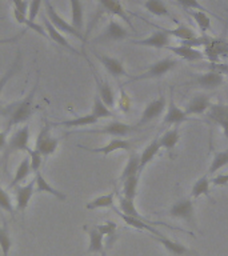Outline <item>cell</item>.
<instances>
[{"instance_id": "20", "label": "cell", "mask_w": 228, "mask_h": 256, "mask_svg": "<svg viewBox=\"0 0 228 256\" xmlns=\"http://www.w3.org/2000/svg\"><path fill=\"white\" fill-rule=\"evenodd\" d=\"M35 192H39V194H48V195L54 196L60 202H64L67 199V196L64 195L63 192H60L59 190H56L54 186L48 183L47 179L44 178V175L42 174V171L36 172L35 174Z\"/></svg>"}, {"instance_id": "36", "label": "cell", "mask_w": 228, "mask_h": 256, "mask_svg": "<svg viewBox=\"0 0 228 256\" xmlns=\"http://www.w3.org/2000/svg\"><path fill=\"white\" fill-rule=\"evenodd\" d=\"M144 8H146L150 14H152V15L171 18L170 10H168L167 6L163 3V0H146V2H144Z\"/></svg>"}, {"instance_id": "12", "label": "cell", "mask_w": 228, "mask_h": 256, "mask_svg": "<svg viewBox=\"0 0 228 256\" xmlns=\"http://www.w3.org/2000/svg\"><path fill=\"white\" fill-rule=\"evenodd\" d=\"M190 120V118L187 116V114L184 112V110L179 108L176 106L175 100H174V95H172V88L171 94H170V102L167 104V112L163 118V124L164 126H180L184 122Z\"/></svg>"}, {"instance_id": "39", "label": "cell", "mask_w": 228, "mask_h": 256, "mask_svg": "<svg viewBox=\"0 0 228 256\" xmlns=\"http://www.w3.org/2000/svg\"><path fill=\"white\" fill-rule=\"evenodd\" d=\"M12 248V236L8 228L7 222H4L3 226H0V250L3 256H8Z\"/></svg>"}, {"instance_id": "28", "label": "cell", "mask_w": 228, "mask_h": 256, "mask_svg": "<svg viewBox=\"0 0 228 256\" xmlns=\"http://www.w3.org/2000/svg\"><path fill=\"white\" fill-rule=\"evenodd\" d=\"M131 176H140V155H138L135 152H132L128 158L127 164L119 176V182H124Z\"/></svg>"}, {"instance_id": "34", "label": "cell", "mask_w": 228, "mask_h": 256, "mask_svg": "<svg viewBox=\"0 0 228 256\" xmlns=\"http://www.w3.org/2000/svg\"><path fill=\"white\" fill-rule=\"evenodd\" d=\"M180 140V131L178 127H174L171 130H167L163 135L159 138L160 147L167 150V151H172L174 148L178 146Z\"/></svg>"}, {"instance_id": "19", "label": "cell", "mask_w": 228, "mask_h": 256, "mask_svg": "<svg viewBox=\"0 0 228 256\" xmlns=\"http://www.w3.org/2000/svg\"><path fill=\"white\" fill-rule=\"evenodd\" d=\"M94 79H95L96 88H98V96L108 108L114 107L115 106V92L110 86V83L107 80L100 79L99 76L96 75L95 71H94Z\"/></svg>"}, {"instance_id": "25", "label": "cell", "mask_w": 228, "mask_h": 256, "mask_svg": "<svg viewBox=\"0 0 228 256\" xmlns=\"http://www.w3.org/2000/svg\"><path fill=\"white\" fill-rule=\"evenodd\" d=\"M151 238L155 240V242H158L159 244H162V246H163V247L170 252V254H172V255L183 256L190 252L186 246L178 243V242H174V240L171 239H168V238H166L164 235H160V236L151 235Z\"/></svg>"}, {"instance_id": "35", "label": "cell", "mask_w": 228, "mask_h": 256, "mask_svg": "<svg viewBox=\"0 0 228 256\" xmlns=\"http://www.w3.org/2000/svg\"><path fill=\"white\" fill-rule=\"evenodd\" d=\"M187 14L191 16L192 19L195 20V23L198 24V28L200 30V32L206 35L207 32L212 31L211 27V19L210 16L207 15V12L203 11H187Z\"/></svg>"}, {"instance_id": "26", "label": "cell", "mask_w": 228, "mask_h": 256, "mask_svg": "<svg viewBox=\"0 0 228 256\" xmlns=\"http://www.w3.org/2000/svg\"><path fill=\"white\" fill-rule=\"evenodd\" d=\"M160 150H162V147H160L159 138L152 140L151 143L144 148V151L140 154V174L144 171V168L147 167L152 160L155 159V156L159 154Z\"/></svg>"}, {"instance_id": "14", "label": "cell", "mask_w": 228, "mask_h": 256, "mask_svg": "<svg viewBox=\"0 0 228 256\" xmlns=\"http://www.w3.org/2000/svg\"><path fill=\"white\" fill-rule=\"evenodd\" d=\"M130 36V32L126 27H123L119 22L116 20H110V23L106 27L104 32L98 38L99 42H122L126 40Z\"/></svg>"}, {"instance_id": "29", "label": "cell", "mask_w": 228, "mask_h": 256, "mask_svg": "<svg viewBox=\"0 0 228 256\" xmlns=\"http://www.w3.org/2000/svg\"><path fill=\"white\" fill-rule=\"evenodd\" d=\"M210 184H211V179L208 178V175H203L202 178L196 180L194 186L191 188V196L194 199H198L200 196H207L208 199H211L214 202V199L211 198V188H210Z\"/></svg>"}, {"instance_id": "22", "label": "cell", "mask_w": 228, "mask_h": 256, "mask_svg": "<svg viewBox=\"0 0 228 256\" xmlns=\"http://www.w3.org/2000/svg\"><path fill=\"white\" fill-rule=\"evenodd\" d=\"M99 122V119H96L95 116L90 114L86 115L76 116V118H71V119L63 120V122H58V123H50L51 127H68V128H76V127H86V126H94Z\"/></svg>"}, {"instance_id": "11", "label": "cell", "mask_w": 228, "mask_h": 256, "mask_svg": "<svg viewBox=\"0 0 228 256\" xmlns=\"http://www.w3.org/2000/svg\"><path fill=\"white\" fill-rule=\"evenodd\" d=\"M42 19H43V26H44V30H46V34H47L48 39L52 40L54 43L60 46V47H63L64 50L72 52L74 55H80L79 51H78V50H76V48L74 47L70 42H68L66 35H63L62 32L58 31V30L52 26L51 22L48 20V18L44 15V14H42Z\"/></svg>"}, {"instance_id": "47", "label": "cell", "mask_w": 228, "mask_h": 256, "mask_svg": "<svg viewBox=\"0 0 228 256\" xmlns=\"http://www.w3.org/2000/svg\"><path fill=\"white\" fill-rule=\"evenodd\" d=\"M12 3V8L14 11H18L23 15H27L28 14V3L26 0H10Z\"/></svg>"}, {"instance_id": "21", "label": "cell", "mask_w": 228, "mask_h": 256, "mask_svg": "<svg viewBox=\"0 0 228 256\" xmlns=\"http://www.w3.org/2000/svg\"><path fill=\"white\" fill-rule=\"evenodd\" d=\"M195 82L204 90H214V88L220 87L223 84L224 78L220 72L208 71L204 72V74H199L196 76Z\"/></svg>"}, {"instance_id": "46", "label": "cell", "mask_w": 228, "mask_h": 256, "mask_svg": "<svg viewBox=\"0 0 228 256\" xmlns=\"http://www.w3.org/2000/svg\"><path fill=\"white\" fill-rule=\"evenodd\" d=\"M96 228L102 232V235L103 236H108V238H111V236L115 235L116 230H118V226H116L115 222H106L103 224H98Z\"/></svg>"}, {"instance_id": "43", "label": "cell", "mask_w": 228, "mask_h": 256, "mask_svg": "<svg viewBox=\"0 0 228 256\" xmlns=\"http://www.w3.org/2000/svg\"><path fill=\"white\" fill-rule=\"evenodd\" d=\"M0 210H3V211L8 212V214H12V215H14V212H15L11 196H10V194L2 187H0Z\"/></svg>"}, {"instance_id": "48", "label": "cell", "mask_w": 228, "mask_h": 256, "mask_svg": "<svg viewBox=\"0 0 228 256\" xmlns=\"http://www.w3.org/2000/svg\"><path fill=\"white\" fill-rule=\"evenodd\" d=\"M26 31L27 30H23L22 32L19 34H16V35L11 36V38H0V46H8V44H14V43H18L24 35H26Z\"/></svg>"}, {"instance_id": "40", "label": "cell", "mask_w": 228, "mask_h": 256, "mask_svg": "<svg viewBox=\"0 0 228 256\" xmlns=\"http://www.w3.org/2000/svg\"><path fill=\"white\" fill-rule=\"evenodd\" d=\"M228 164V150L226 151H219L215 152V155L212 158L211 166L208 168L207 175H214L218 171H220L222 168L226 167Z\"/></svg>"}, {"instance_id": "6", "label": "cell", "mask_w": 228, "mask_h": 256, "mask_svg": "<svg viewBox=\"0 0 228 256\" xmlns=\"http://www.w3.org/2000/svg\"><path fill=\"white\" fill-rule=\"evenodd\" d=\"M28 150H30V127L23 126L18 128L12 134L11 138H8L7 146H6V158L14 152H28Z\"/></svg>"}, {"instance_id": "2", "label": "cell", "mask_w": 228, "mask_h": 256, "mask_svg": "<svg viewBox=\"0 0 228 256\" xmlns=\"http://www.w3.org/2000/svg\"><path fill=\"white\" fill-rule=\"evenodd\" d=\"M44 15L47 16L52 26H54L58 31L62 32L63 35L75 36L76 39L82 40V42L86 40L83 32L79 31V30H76L70 22H67V20L64 19L63 16H60L59 14H58V11L55 10V7H54L48 0L44 2Z\"/></svg>"}, {"instance_id": "10", "label": "cell", "mask_w": 228, "mask_h": 256, "mask_svg": "<svg viewBox=\"0 0 228 256\" xmlns=\"http://www.w3.org/2000/svg\"><path fill=\"white\" fill-rule=\"evenodd\" d=\"M94 55L99 63L103 66V68L114 78H122V76H126V78H130V74L126 71L124 68V64L122 60L116 59V58H112V56L104 55V54H100V52H94Z\"/></svg>"}, {"instance_id": "24", "label": "cell", "mask_w": 228, "mask_h": 256, "mask_svg": "<svg viewBox=\"0 0 228 256\" xmlns=\"http://www.w3.org/2000/svg\"><path fill=\"white\" fill-rule=\"evenodd\" d=\"M20 67H22V52L18 51L15 59H14L12 64L10 66V68L4 72V75L0 76V111H3V106H2V94H3L4 88H6V86L8 84V82L18 74Z\"/></svg>"}, {"instance_id": "44", "label": "cell", "mask_w": 228, "mask_h": 256, "mask_svg": "<svg viewBox=\"0 0 228 256\" xmlns=\"http://www.w3.org/2000/svg\"><path fill=\"white\" fill-rule=\"evenodd\" d=\"M28 156H30V162H31V170L34 174L40 171V167H42V163H43V156L40 155L39 152L36 151L35 148L34 150H28Z\"/></svg>"}, {"instance_id": "30", "label": "cell", "mask_w": 228, "mask_h": 256, "mask_svg": "<svg viewBox=\"0 0 228 256\" xmlns=\"http://www.w3.org/2000/svg\"><path fill=\"white\" fill-rule=\"evenodd\" d=\"M70 7H71V24L76 30L83 32L84 8L82 0H70Z\"/></svg>"}, {"instance_id": "49", "label": "cell", "mask_w": 228, "mask_h": 256, "mask_svg": "<svg viewBox=\"0 0 228 256\" xmlns=\"http://www.w3.org/2000/svg\"><path fill=\"white\" fill-rule=\"evenodd\" d=\"M211 184L216 186V187H223L228 184V174H222L211 179Z\"/></svg>"}, {"instance_id": "4", "label": "cell", "mask_w": 228, "mask_h": 256, "mask_svg": "<svg viewBox=\"0 0 228 256\" xmlns=\"http://www.w3.org/2000/svg\"><path fill=\"white\" fill-rule=\"evenodd\" d=\"M59 147V139L51 134V124L46 123L40 130L39 135L36 138L35 150L39 152L43 158L55 154L56 150Z\"/></svg>"}, {"instance_id": "8", "label": "cell", "mask_w": 228, "mask_h": 256, "mask_svg": "<svg viewBox=\"0 0 228 256\" xmlns=\"http://www.w3.org/2000/svg\"><path fill=\"white\" fill-rule=\"evenodd\" d=\"M167 107V100H166V96L159 95L158 99H154L152 102L146 106V108L142 112V116H140L139 122L136 124V127H142V126H146L152 120L158 119L160 116L163 115L164 110Z\"/></svg>"}, {"instance_id": "9", "label": "cell", "mask_w": 228, "mask_h": 256, "mask_svg": "<svg viewBox=\"0 0 228 256\" xmlns=\"http://www.w3.org/2000/svg\"><path fill=\"white\" fill-rule=\"evenodd\" d=\"M79 148H83L84 151L91 152V154H98V155H104L108 156L114 154V152L118 151H130L132 148V143L127 139H122V138H115V139H111L106 146L98 148H88L84 147V146H78Z\"/></svg>"}, {"instance_id": "42", "label": "cell", "mask_w": 228, "mask_h": 256, "mask_svg": "<svg viewBox=\"0 0 228 256\" xmlns=\"http://www.w3.org/2000/svg\"><path fill=\"white\" fill-rule=\"evenodd\" d=\"M135 200H130L126 199L124 196L120 195L119 196V211L124 215L132 216V218H138V219H144L143 216L140 215L139 211L136 210L135 203H134Z\"/></svg>"}, {"instance_id": "16", "label": "cell", "mask_w": 228, "mask_h": 256, "mask_svg": "<svg viewBox=\"0 0 228 256\" xmlns=\"http://www.w3.org/2000/svg\"><path fill=\"white\" fill-rule=\"evenodd\" d=\"M211 96L206 94H196L192 96V99L187 103V107L184 112L190 115H203L204 112H207L211 108Z\"/></svg>"}, {"instance_id": "45", "label": "cell", "mask_w": 228, "mask_h": 256, "mask_svg": "<svg viewBox=\"0 0 228 256\" xmlns=\"http://www.w3.org/2000/svg\"><path fill=\"white\" fill-rule=\"evenodd\" d=\"M186 11H203L207 12V10L198 2V0H176Z\"/></svg>"}, {"instance_id": "50", "label": "cell", "mask_w": 228, "mask_h": 256, "mask_svg": "<svg viewBox=\"0 0 228 256\" xmlns=\"http://www.w3.org/2000/svg\"><path fill=\"white\" fill-rule=\"evenodd\" d=\"M8 132L7 130L4 131H0V150H6V146H7L8 142Z\"/></svg>"}, {"instance_id": "32", "label": "cell", "mask_w": 228, "mask_h": 256, "mask_svg": "<svg viewBox=\"0 0 228 256\" xmlns=\"http://www.w3.org/2000/svg\"><path fill=\"white\" fill-rule=\"evenodd\" d=\"M206 54H207L208 59L211 60V62H215V60L219 59V56L228 54L227 44L224 43L223 40L211 39L208 42L207 46H206Z\"/></svg>"}, {"instance_id": "41", "label": "cell", "mask_w": 228, "mask_h": 256, "mask_svg": "<svg viewBox=\"0 0 228 256\" xmlns=\"http://www.w3.org/2000/svg\"><path fill=\"white\" fill-rule=\"evenodd\" d=\"M122 183H123L122 196H124L126 199L135 200L136 195H138V187H139V176H131Z\"/></svg>"}, {"instance_id": "51", "label": "cell", "mask_w": 228, "mask_h": 256, "mask_svg": "<svg viewBox=\"0 0 228 256\" xmlns=\"http://www.w3.org/2000/svg\"><path fill=\"white\" fill-rule=\"evenodd\" d=\"M218 126H220V128L223 130V135L226 139H228V120H223V122H220L218 123Z\"/></svg>"}, {"instance_id": "37", "label": "cell", "mask_w": 228, "mask_h": 256, "mask_svg": "<svg viewBox=\"0 0 228 256\" xmlns=\"http://www.w3.org/2000/svg\"><path fill=\"white\" fill-rule=\"evenodd\" d=\"M91 114L95 116L96 119H108V118H114V112L111 111V108H108L98 95H95V98H94Z\"/></svg>"}, {"instance_id": "15", "label": "cell", "mask_w": 228, "mask_h": 256, "mask_svg": "<svg viewBox=\"0 0 228 256\" xmlns=\"http://www.w3.org/2000/svg\"><path fill=\"white\" fill-rule=\"evenodd\" d=\"M35 194V179L31 180L30 183L24 186H18L15 187V198H16V211L23 214L27 207L30 206L32 196Z\"/></svg>"}, {"instance_id": "3", "label": "cell", "mask_w": 228, "mask_h": 256, "mask_svg": "<svg viewBox=\"0 0 228 256\" xmlns=\"http://www.w3.org/2000/svg\"><path fill=\"white\" fill-rule=\"evenodd\" d=\"M176 64H178V60L174 59V58H166V59L158 60L156 63L151 64L147 68V71L142 72L140 75L132 76L131 79L128 80V83H131V82H139V80L159 79V78L164 76L170 71H172L176 67Z\"/></svg>"}, {"instance_id": "7", "label": "cell", "mask_w": 228, "mask_h": 256, "mask_svg": "<svg viewBox=\"0 0 228 256\" xmlns=\"http://www.w3.org/2000/svg\"><path fill=\"white\" fill-rule=\"evenodd\" d=\"M170 216L176 218V219H182L187 222L190 226L195 227V207H194V202L191 199H180L176 202L170 208Z\"/></svg>"}, {"instance_id": "23", "label": "cell", "mask_w": 228, "mask_h": 256, "mask_svg": "<svg viewBox=\"0 0 228 256\" xmlns=\"http://www.w3.org/2000/svg\"><path fill=\"white\" fill-rule=\"evenodd\" d=\"M84 231H87L88 236H90V244H88V254H102L104 256V244L103 239L104 236L102 235V232L94 227H84Z\"/></svg>"}, {"instance_id": "52", "label": "cell", "mask_w": 228, "mask_h": 256, "mask_svg": "<svg viewBox=\"0 0 228 256\" xmlns=\"http://www.w3.org/2000/svg\"><path fill=\"white\" fill-rule=\"evenodd\" d=\"M214 71L220 72L222 75H223V74L228 75V63L224 64V66H215V67H214Z\"/></svg>"}, {"instance_id": "18", "label": "cell", "mask_w": 228, "mask_h": 256, "mask_svg": "<svg viewBox=\"0 0 228 256\" xmlns=\"http://www.w3.org/2000/svg\"><path fill=\"white\" fill-rule=\"evenodd\" d=\"M166 50L171 51L172 54L180 59L187 60V62H198V60L204 59V52L199 51L198 48L188 47L184 44H179V46H168Z\"/></svg>"}, {"instance_id": "31", "label": "cell", "mask_w": 228, "mask_h": 256, "mask_svg": "<svg viewBox=\"0 0 228 256\" xmlns=\"http://www.w3.org/2000/svg\"><path fill=\"white\" fill-rule=\"evenodd\" d=\"M162 31H164L168 36H174V38H178L182 42H188V40H192L198 38V34H196L192 28L187 27L186 24L180 23L176 28H172V30H167V28H159Z\"/></svg>"}, {"instance_id": "13", "label": "cell", "mask_w": 228, "mask_h": 256, "mask_svg": "<svg viewBox=\"0 0 228 256\" xmlns=\"http://www.w3.org/2000/svg\"><path fill=\"white\" fill-rule=\"evenodd\" d=\"M132 43L135 46H140V47H150L156 48V50H162V48H167L171 43V36H168L167 34L162 30L154 31L150 36L144 38L140 40H132Z\"/></svg>"}, {"instance_id": "33", "label": "cell", "mask_w": 228, "mask_h": 256, "mask_svg": "<svg viewBox=\"0 0 228 256\" xmlns=\"http://www.w3.org/2000/svg\"><path fill=\"white\" fill-rule=\"evenodd\" d=\"M115 204V192H110L106 195H100L95 199H92L91 202H88L86 204V210L88 211H95L99 208H114Z\"/></svg>"}, {"instance_id": "17", "label": "cell", "mask_w": 228, "mask_h": 256, "mask_svg": "<svg viewBox=\"0 0 228 256\" xmlns=\"http://www.w3.org/2000/svg\"><path fill=\"white\" fill-rule=\"evenodd\" d=\"M98 3H99V7L102 11L107 12L110 15L118 16V18L124 20V22L134 30L131 19H130V16L127 15V11L124 10L123 4L120 3V0H98Z\"/></svg>"}, {"instance_id": "5", "label": "cell", "mask_w": 228, "mask_h": 256, "mask_svg": "<svg viewBox=\"0 0 228 256\" xmlns=\"http://www.w3.org/2000/svg\"><path fill=\"white\" fill-rule=\"evenodd\" d=\"M138 131L136 126L123 123V122H111V123L106 124L104 127L96 128V130H79L80 134H102V135H110L114 138H126V136L131 135L132 132Z\"/></svg>"}, {"instance_id": "27", "label": "cell", "mask_w": 228, "mask_h": 256, "mask_svg": "<svg viewBox=\"0 0 228 256\" xmlns=\"http://www.w3.org/2000/svg\"><path fill=\"white\" fill-rule=\"evenodd\" d=\"M31 172L32 170H31V162H30V156H26V158L20 162L18 168H16L14 179H12V182L10 183L8 188L11 190V188H15L18 187V186H20L22 182H24V180L27 179L28 175H30Z\"/></svg>"}, {"instance_id": "38", "label": "cell", "mask_w": 228, "mask_h": 256, "mask_svg": "<svg viewBox=\"0 0 228 256\" xmlns=\"http://www.w3.org/2000/svg\"><path fill=\"white\" fill-rule=\"evenodd\" d=\"M208 118L216 124L223 120H228V104H212L211 108L208 110Z\"/></svg>"}, {"instance_id": "1", "label": "cell", "mask_w": 228, "mask_h": 256, "mask_svg": "<svg viewBox=\"0 0 228 256\" xmlns=\"http://www.w3.org/2000/svg\"><path fill=\"white\" fill-rule=\"evenodd\" d=\"M38 86H39V78L36 79L34 88L23 100H20L19 103H16L12 108H3V112L7 116V127H6L7 131H10L14 126H19L30 120L34 114V99H35Z\"/></svg>"}]
</instances>
